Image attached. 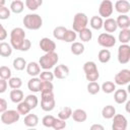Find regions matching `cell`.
<instances>
[{
    "instance_id": "46",
    "label": "cell",
    "mask_w": 130,
    "mask_h": 130,
    "mask_svg": "<svg viewBox=\"0 0 130 130\" xmlns=\"http://www.w3.org/2000/svg\"><path fill=\"white\" fill-rule=\"evenodd\" d=\"M66 122L64 120H61L59 118H56L55 122H54V125H53V129L54 130H64L65 127H66Z\"/></svg>"
},
{
    "instance_id": "49",
    "label": "cell",
    "mask_w": 130,
    "mask_h": 130,
    "mask_svg": "<svg viewBox=\"0 0 130 130\" xmlns=\"http://www.w3.org/2000/svg\"><path fill=\"white\" fill-rule=\"evenodd\" d=\"M30 47H31V43H30V41H29L28 39H25L23 45H22L21 48H20V51H22V52H26V51H28V50L30 49Z\"/></svg>"
},
{
    "instance_id": "43",
    "label": "cell",
    "mask_w": 130,
    "mask_h": 130,
    "mask_svg": "<svg viewBox=\"0 0 130 130\" xmlns=\"http://www.w3.org/2000/svg\"><path fill=\"white\" fill-rule=\"evenodd\" d=\"M56 118L53 115H46L43 119H42V124L47 127V128H53L54 122H55Z\"/></svg>"
},
{
    "instance_id": "27",
    "label": "cell",
    "mask_w": 130,
    "mask_h": 130,
    "mask_svg": "<svg viewBox=\"0 0 130 130\" xmlns=\"http://www.w3.org/2000/svg\"><path fill=\"white\" fill-rule=\"evenodd\" d=\"M84 45L80 42H74L71 44V47H70V50H71V53L75 56H79L81 55L83 52H84Z\"/></svg>"
},
{
    "instance_id": "56",
    "label": "cell",
    "mask_w": 130,
    "mask_h": 130,
    "mask_svg": "<svg viewBox=\"0 0 130 130\" xmlns=\"http://www.w3.org/2000/svg\"><path fill=\"white\" fill-rule=\"evenodd\" d=\"M27 130H37V129H36V128H28Z\"/></svg>"
},
{
    "instance_id": "31",
    "label": "cell",
    "mask_w": 130,
    "mask_h": 130,
    "mask_svg": "<svg viewBox=\"0 0 130 130\" xmlns=\"http://www.w3.org/2000/svg\"><path fill=\"white\" fill-rule=\"evenodd\" d=\"M98 59L101 63L106 64L111 60V52L108 49H102L98 54Z\"/></svg>"
},
{
    "instance_id": "25",
    "label": "cell",
    "mask_w": 130,
    "mask_h": 130,
    "mask_svg": "<svg viewBox=\"0 0 130 130\" xmlns=\"http://www.w3.org/2000/svg\"><path fill=\"white\" fill-rule=\"evenodd\" d=\"M89 24H90L91 28H93L95 30H99L102 27H104V20H103V18L101 16L93 15L89 20Z\"/></svg>"
},
{
    "instance_id": "47",
    "label": "cell",
    "mask_w": 130,
    "mask_h": 130,
    "mask_svg": "<svg viewBox=\"0 0 130 130\" xmlns=\"http://www.w3.org/2000/svg\"><path fill=\"white\" fill-rule=\"evenodd\" d=\"M10 14H11L10 8H7L6 6L0 7V19L4 20V19L9 18V17H10Z\"/></svg>"
},
{
    "instance_id": "22",
    "label": "cell",
    "mask_w": 130,
    "mask_h": 130,
    "mask_svg": "<svg viewBox=\"0 0 130 130\" xmlns=\"http://www.w3.org/2000/svg\"><path fill=\"white\" fill-rule=\"evenodd\" d=\"M23 123L28 128H35L39 124V117L36 114H28L24 117Z\"/></svg>"
},
{
    "instance_id": "18",
    "label": "cell",
    "mask_w": 130,
    "mask_h": 130,
    "mask_svg": "<svg viewBox=\"0 0 130 130\" xmlns=\"http://www.w3.org/2000/svg\"><path fill=\"white\" fill-rule=\"evenodd\" d=\"M104 28H105V30H106L108 34H111V32L116 31L117 28H118L116 19H114V18H112V17L105 19V20H104Z\"/></svg>"
},
{
    "instance_id": "39",
    "label": "cell",
    "mask_w": 130,
    "mask_h": 130,
    "mask_svg": "<svg viewBox=\"0 0 130 130\" xmlns=\"http://www.w3.org/2000/svg\"><path fill=\"white\" fill-rule=\"evenodd\" d=\"M24 101L27 103V105L30 107V109H36L37 106L39 105V99L36 94H28L24 98Z\"/></svg>"
},
{
    "instance_id": "15",
    "label": "cell",
    "mask_w": 130,
    "mask_h": 130,
    "mask_svg": "<svg viewBox=\"0 0 130 130\" xmlns=\"http://www.w3.org/2000/svg\"><path fill=\"white\" fill-rule=\"evenodd\" d=\"M26 73L31 77H37L41 74V66L37 62H29L26 66Z\"/></svg>"
},
{
    "instance_id": "21",
    "label": "cell",
    "mask_w": 130,
    "mask_h": 130,
    "mask_svg": "<svg viewBox=\"0 0 130 130\" xmlns=\"http://www.w3.org/2000/svg\"><path fill=\"white\" fill-rule=\"evenodd\" d=\"M116 21H117L118 27H120L121 29H126V28H129L130 26V17L127 14H120L117 17Z\"/></svg>"
},
{
    "instance_id": "4",
    "label": "cell",
    "mask_w": 130,
    "mask_h": 130,
    "mask_svg": "<svg viewBox=\"0 0 130 130\" xmlns=\"http://www.w3.org/2000/svg\"><path fill=\"white\" fill-rule=\"evenodd\" d=\"M87 23H88L87 15L83 12H77L73 17V23H72L73 30L76 32H79L83 28H86Z\"/></svg>"
},
{
    "instance_id": "10",
    "label": "cell",
    "mask_w": 130,
    "mask_h": 130,
    "mask_svg": "<svg viewBox=\"0 0 130 130\" xmlns=\"http://www.w3.org/2000/svg\"><path fill=\"white\" fill-rule=\"evenodd\" d=\"M128 121L122 114H116L112 122V130H127Z\"/></svg>"
},
{
    "instance_id": "12",
    "label": "cell",
    "mask_w": 130,
    "mask_h": 130,
    "mask_svg": "<svg viewBox=\"0 0 130 130\" xmlns=\"http://www.w3.org/2000/svg\"><path fill=\"white\" fill-rule=\"evenodd\" d=\"M39 46L41 48V50L43 52L46 53H52V52H55V49H56V44L54 41H52L51 39L49 38H43L40 40V43H39Z\"/></svg>"
},
{
    "instance_id": "11",
    "label": "cell",
    "mask_w": 130,
    "mask_h": 130,
    "mask_svg": "<svg viewBox=\"0 0 130 130\" xmlns=\"http://www.w3.org/2000/svg\"><path fill=\"white\" fill-rule=\"evenodd\" d=\"M114 81L118 85H125L130 83V70L122 69L114 77Z\"/></svg>"
},
{
    "instance_id": "40",
    "label": "cell",
    "mask_w": 130,
    "mask_h": 130,
    "mask_svg": "<svg viewBox=\"0 0 130 130\" xmlns=\"http://www.w3.org/2000/svg\"><path fill=\"white\" fill-rule=\"evenodd\" d=\"M39 78L42 80V81H53V79L55 78L54 76V73L51 72L50 70H44L41 72V74L39 75Z\"/></svg>"
},
{
    "instance_id": "52",
    "label": "cell",
    "mask_w": 130,
    "mask_h": 130,
    "mask_svg": "<svg viewBox=\"0 0 130 130\" xmlns=\"http://www.w3.org/2000/svg\"><path fill=\"white\" fill-rule=\"evenodd\" d=\"M8 34H7V30L5 29V27L3 25L0 26V41H4L6 38H7Z\"/></svg>"
},
{
    "instance_id": "30",
    "label": "cell",
    "mask_w": 130,
    "mask_h": 130,
    "mask_svg": "<svg viewBox=\"0 0 130 130\" xmlns=\"http://www.w3.org/2000/svg\"><path fill=\"white\" fill-rule=\"evenodd\" d=\"M67 30H68V29H67L65 26H62V25L56 26V27L54 28V30H53V37H54L55 39H57V40L63 41Z\"/></svg>"
},
{
    "instance_id": "7",
    "label": "cell",
    "mask_w": 130,
    "mask_h": 130,
    "mask_svg": "<svg viewBox=\"0 0 130 130\" xmlns=\"http://www.w3.org/2000/svg\"><path fill=\"white\" fill-rule=\"evenodd\" d=\"M116 38L112 35V34H108V32H102L99 37H98V44L105 48V49H109V48H113L116 45Z\"/></svg>"
},
{
    "instance_id": "53",
    "label": "cell",
    "mask_w": 130,
    "mask_h": 130,
    "mask_svg": "<svg viewBox=\"0 0 130 130\" xmlns=\"http://www.w3.org/2000/svg\"><path fill=\"white\" fill-rule=\"evenodd\" d=\"M89 130H105V127H104L102 124L95 123V124H92V125L90 126Z\"/></svg>"
},
{
    "instance_id": "33",
    "label": "cell",
    "mask_w": 130,
    "mask_h": 130,
    "mask_svg": "<svg viewBox=\"0 0 130 130\" xmlns=\"http://www.w3.org/2000/svg\"><path fill=\"white\" fill-rule=\"evenodd\" d=\"M101 89L107 93V94H110L114 91H116V83L113 82V81H105L102 85H101Z\"/></svg>"
},
{
    "instance_id": "35",
    "label": "cell",
    "mask_w": 130,
    "mask_h": 130,
    "mask_svg": "<svg viewBox=\"0 0 130 130\" xmlns=\"http://www.w3.org/2000/svg\"><path fill=\"white\" fill-rule=\"evenodd\" d=\"M24 4H25V6H26L27 9H29L31 11H35L40 6H42L43 1L42 0H25Z\"/></svg>"
},
{
    "instance_id": "14",
    "label": "cell",
    "mask_w": 130,
    "mask_h": 130,
    "mask_svg": "<svg viewBox=\"0 0 130 130\" xmlns=\"http://www.w3.org/2000/svg\"><path fill=\"white\" fill-rule=\"evenodd\" d=\"M115 10L120 14H127L130 11V2L127 0H118L115 2Z\"/></svg>"
},
{
    "instance_id": "50",
    "label": "cell",
    "mask_w": 130,
    "mask_h": 130,
    "mask_svg": "<svg viewBox=\"0 0 130 130\" xmlns=\"http://www.w3.org/2000/svg\"><path fill=\"white\" fill-rule=\"evenodd\" d=\"M8 82L5 79H0V93H4L7 89Z\"/></svg>"
},
{
    "instance_id": "16",
    "label": "cell",
    "mask_w": 130,
    "mask_h": 130,
    "mask_svg": "<svg viewBox=\"0 0 130 130\" xmlns=\"http://www.w3.org/2000/svg\"><path fill=\"white\" fill-rule=\"evenodd\" d=\"M42 80L39 77H31L27 82V88L32 92H41Z\"/></svg>"
},
{
    "instance_id": "19",
    "label": "cell",
    "mask_w": 130,
    "mask_h": 130,
    "mask_svg": "<svg viewBox=\"0 0 130 130\" xmlns=\"http://www.w3.org/2000/svg\"><path fill=\"white\" fill-rule=\"evenodd\" d=\"M9 98H10L11 102L14 104H19L22 101H24L23 100L24 94H23V91L21 89H12L9 93Z\"/></svg>"
},
{
    "instance_id": "34",
    "label": "cell",
    "mask_w": 130,
    "mask_h": 130,
    "mask_svg": "<svg viewBox=\"0 0 130 130\" xmlns=\"http://www.w3.org/2000/svg\"><path fill=\"white\" fill-rule=\"evenodd\" d=\"M78 37H79L81 42L86 43V42H89L92 39V32H91V30L89 28L86 27V28H83L82 30H80L78 32Z\"/></svg>"
},
{
    "instance_id": "2",
    "label": "cell",
    "mask_w": 130,
    "mask_h": 130,
    "mask_svg": "<svg viewBox=\"0 0 130 130\" xmlns=\"http://www.w3.org/2000/svg\"><path fill=\"white\" fill-rule=\"evenodd\" d=\"M25 41V32L21 27H14L10 31V45L13 49L20 51L21 46Z\"/></svg>"
},
{
    "instance_id": "13",
    "label": "cell",
    "mask_w": 130,
    "mask_h": 130,
    "mask_svg": "<svg viewBox=\"0 0 130 130\" xmlns=\"http://www.w3.org/2000/svg\"><path fill=\"white\" fill-rule=\"evenodd\" d=\"M54 76L57 79H65L68 75H69V68L68 66L64 65V64H60L57 65L54 68Z\"/></svg>"
},
{
    "instance_id": "55",
    "label": "cell",
    "mask_w": 130,
    "mask_h": 130,
    "mask_svg": "<svg viewBox=\"0 0 130 130\" xmlns=\"http://www.w3.org/2000/svg\"><path fill=\"white\" fill-rule=\"evenodd\" d=\"M127 92L128 93H130V83L128 84V86H127Z\"/></svg>"
},
{
    "instance_id": "42",
    "label": "cell",
    "mask_w": 130,
    "mask_h": 130,
    "mask_svg": "<svg viewBox=\"0 0 130 130\" xmlns=\"http://www.w3.org/2000/svg\"><path fill=\"white\" fill-rule=\"evenodd\" d=\"M11 69L7 66H1L0 67V78L1 79H5V80H9L11 78Z\"/></svg>"
},
{
    "instance_id": "1",
    "label": "cell",
    "mask_w": 130,
    "mask_h": 130,
    "mask_svg": "<svg viewBox=\"0 0 130 130\" xmlns=\"http://www.w3.org/2000/svg\"><path fill=\"white\" fill-rule=\"evenodd\" d=\"M25 28L30 30H37L43 25V18L38 13H27L22 19Z\"/></svg>"
},
{
    "instance_id": "29",
    "label": "cell",
    "mask_w": 130,
    "mask_h": 130,
    "mask_svg": "<svg viewBox=\"0 0 130 130\" xmlns=\"http://www.w3.org/2000/svg\"><path fill=\"white\" fill-rule=\"evenodd\" d=\"M118 40L121 44L128 45V43H130V28L121 29V31L119 32V36H118Z\"/></svg>"
},
{
    "instance_id": "5",
    "label": "cell",
    "mask_w": 130,
    "mask_h": 130,
    "mask_svg": "<svg viewBox=\"0 0 130 130\" xmlns=\"http://www.w3.org/2000/svg\"><path fill=\"white\" fill-rule=\"evenodd\" d=\"M56 106V101L53 92L41 93V108L45 112H51Z\"/></svg>"
},
{
    "instance_id": "17",
    "label": "cell",
    "mask_w": 130,
    "mask_h": 130,
    "mask_svg": "<svg viewBox=\"0 0 130 130\" xmlns=\"http://www.w3.org/2000/svg\"><path fill=\"white\" fill-rule=\"evenodd\" d=\"M127 99H128V92L125 89H117L114 93V100L119 105L126 103L128 101Z\"/></svg>"
},
{
    "instance_id": "48",
    "label": "cell",
    "mask_w": 130,
    "mask_h": 130,
    "mask_svg": "<svg viewBox=\"0 0 130 130\" xmlns=\"http://www.w3.org/2000/svg\"><path fill=\"white\" fill-rule=\"evenodd\" d=\"M85 78H86V80L88 82H94V81H96L100 78V72L99 71H95V72L86 74L85 75Z\"/></svg>"
},
{
    "instance_id": "54",
    "label": "cell",
    "mask_w": 130,
    "mask_h": 130,
    "mask_svg": "<svg viewBox=\"0 0 130 130\" xmlns=\"http://www.w3.org/2000/svg\"><path fill=\"white\" fill-rule=\"evenodd\" d=\"M125 111H126L128 114H130V100L127 101L126 104H125Z\"/></svg>"
},
{
    "instance_id": "9",
    "label": "cell",
    "mask_w": 130,
    "mask_h": 130,
    "mask_svg": "<svg viewBox=\"0 0 130 130\" xmlns=\"http://www.w3.org/2000/svg\"><path fill=\"white\" fill-rule=\"evenodd\" d=\"M118 62L120 64H127L130 62V45L121 44L118 48Z\"/></svg>"
},
{
    "instance_id": "51",
    "label": "cell",
    "mask_w": 130,
    "mask_h": 130,
    "mask_svg": "<svg viewBox=\"0 0 130 130\" xmlns=\"http://www.w3.org/2000/svg\"><path fill=\"white\" fill-rule=\"evenodd\" d=\"M7 102H6V100L5 99H3V98H1L0 99V112H1V114L2 113H4L5 111H7Z\"/></svg>"
},
{
    "instance_id": "20",
    "label": "cell",
    "mask_w": 130,
    "mask_h": 130,
    "mask_svg": "<svg viewBox=\"0 0 130 130\" xmlns=\"http://www.w3.org/2000/svg\"><path fill=\"white\" fill-rule=\"evenodd\" d=\"M72 118H73V120H74L75 122H77V123H83V122H85L86 119H87V114H86V112H85L84 110H82V109H76V110H74L73 113H72Z\"/></svg>"
},
{
    "instance_id": "3",
    "label": "cell",
    "mask_w": 130,
    "mask_h": 130,
    "mask_svg": "<svg viewBox=\"0 0 130 130\" xmlns=\"http://www.w3.org/2000/svg\"><path fill=\"white\" fill-rule=\"evenodd\" d=\"M58 61H59L58 54L56 52H52V53H46L45 55L40 57L39 64L41 68H43L44 70H50L57 64Z\"/></svg>"
},
{
    "instance_id": "45",
    "label": "cell",
    "mask_w": 130,
    "mask_h": 130,
    "mask_svg": "<svg viewBox=\"0 0 130 130\" xmlns=\"http://www.w3.org/2000/svg\"><path fill=\"white\" fill-rule=\"evenodd\" d=\"M76 38H77L76 31H74L73 29H68L66 31V35H65L63 41L66 42V43H74V41L76 40Z\"/></svg>"
},
{
    "instance_id": "36",
    "label": "cell",
    "mask_w": 130,
    "mask_h": 130,
    "mask_svg": "<svg viewBox=\"0 0 130 130\" xmlns=\"http://www.w3.org/2000/svg\"><path fill=\"white\" fill-rule=\"evenodd\" d=\"M83 71L86 75V74H89V73H92V72H95L99 70H98L96 64L93 61H87L83 64Z\"/></svg>"
},
{
    "instance_id": "24",
    "label": "cell",
    "mask_w": 130,
    "mask_h": 130,
    "mask_svg": "<svg viewBox=\"0 0 130 130\" xmlns=\"http://www.w3.org/2000/svg\"><path fill=\"white\" fill-rule=\"evenodd\" d=\"M24 2L21 0H14L10 3V10L15 13V14H19L23 11L24 9Z\"/></svg>"
},
{
    "instance_id": "44",
    "label": "cell",
    "mask_w": 130,
    "mask_h": 130,
    "mask_svg": "<svg viewBox=\"0 0 130 130\" xmlns=\"http://www.w3.org/2000/svg\"><path fill=\"white\" fill-rule=\"evenodd\" d=\"M54 89V85L51 81H42V85H41V93H49V92H53Z\"/></svg>"
},
{
    "instance_id": "26",
    "label": "cell",
    "mask_w": 130,
    "mask_h": 130,
    "mask_svg": "<svg viewBox=\"0 0 130 130\" xmlns=\"http://www.w3.org/2000/svg\"><path fill=\"white\" fill-rule=\"evenodd\" d=\"M12 66H13V68H14L15 70L21 71V70H23L24 68L26 69L27 63H26V61H25L24 58H22V57H16V58L13 60V62H12Z\"/></svg>"
},
{
    "instance_id": "6",
    "label": "cell",
    "mask_w": 130,
    "mask_h": 130,
    "mask_svg": "<svg viewBox=\"0 0 130 130\" xmlns=\"http://www.w3.org/2000/svg\"><path fill=\"white\" fill-rule=\"evenodd\" d=\"M20 118V114L17 110H7L1 114L0 120L4 125H12L16 123Z\"/></svg>"
},
{
    "instance_id": "38",
    "label": "cell",
    "mask_w": 130,
    "mask_h": 130,
    "mask_svg": "<svg viewBox=\"0 0 130 130\" xmlns=\"http://www.w3.org/2000/svg\"><path fill=\"white\" fill-rule=\"evenodd\" d=\"M8 85L12 89H19L21 87V85H22V80H21L20 77H17V76L11 77L8 80Z\"/></svg>"
},
{
    "instance_id": "28",
    "label": "cell",
    "mask_w": 130,
    "mask_h": 130,
    "mask_svg": "<svg viewBox=\"0 0 130 130\" xmlns=\"http://www.w3.org/2000/svg\"><path fill=\"white\" fill-rule=\"evenodd\" d=\"M12 46L8 43L1 42L0 43V55L2 57H9L12 54Z\"/></svg>"
},
{
    "instance_id": "37",
    "label": "cell",
    "mask_w": 130,
    "mask_h": 130,
    "mask_svg": "<svg viewBox=\"0 0 130 130\" xmlns=\"http://www.w3.org/2000/svg\"><path fill=\"white\" fill-rule=\"evenodd\" d=\"M17 111H18V113L20 114V115H28L29 114V112H30V107L27 105V103L25 102V101H22L21 103H19V104H17V109H16Z\"/></svg>"
},
{
    "instance_id": "23",
    "label": "cell",
    "mask_w": 130,
    "mask_h": 130,
    "mask_svg": "<svg viewBox=\"0 0 130 130\" xmlns=\"http://www.w3.org/2000/svg\"><path fill=\"white\" fill-rule=\"evenodd\" d=\"M115 115H116V109L112 105H107L102 110V116L104 119H107V120L113 119L115 117Z\"/></svg>"
},
{
    "instance_id": "41",
    "label": "cell",
    "mask_w": 130,
    "mask_h": 130,
    "mask_svg": "<svg viewBox=\"0 0 130 130\" xmlns=\"http://www.w3.org/2000/svg\"><path fill=\"white\" fill-rule=\"evenodd\" d=\"M86 88H87V92L89 94H96L101 90V85L96 81H94V82H88Z\"/></svg>"
},
{
    "instance_id": "8",
    "label": "cell",
    "mask_w": 130,
    "mask_h": 130,
    "mask_svg": "<svg viewBox=\"0 0 130 130\" xmlns=\"http://www.w3.org/2000/svg\"><path fill=\"white\" fill-rule=\"evenodd\" d=\"M114 11V4L110 0H103L99 6V13L100 16L103 18H110Z\"/></svg>"
},
{
    "instance_id": "32",
    "label": "cell",
    "mask_w": 130,
    "mask_h": 130,
    "mask_svg": "<svg viewBox=\"0 0 130 130\" xmlns=\"http://www.w3.org/2000/svg\"><path fill=\"white\" fill-rule=\"evenodd\" d=\"M72 113H73V111H72V109H71L70 107H64V108H62V109L59 111V113H58V118L61 119V120L66 121V120H68L69 118L72 117Z\"/></svg>"
}]
</instances>
